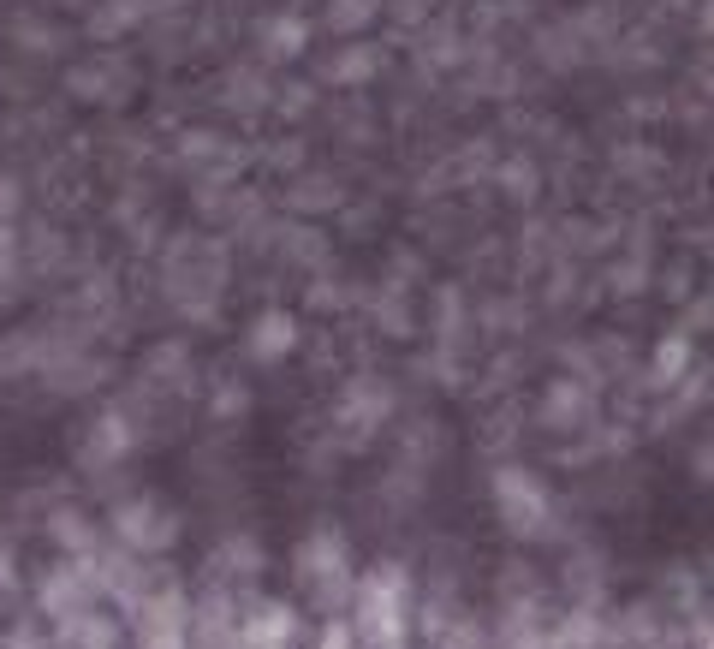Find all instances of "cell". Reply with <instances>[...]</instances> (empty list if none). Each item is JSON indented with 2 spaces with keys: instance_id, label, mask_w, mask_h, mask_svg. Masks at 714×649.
Instances as JSON below:
<instances>
[{
  "instance_id": "1",
  "label": "cell",
  "mask_w": 714,
  "mask_h": 649,
  "mask_svg": "<svg viewBox=\"0 0 714 649\" xmlns=\"http://www.w3.org/2000/svg\"><path fill=\"white\" fill-rule=\"evenodd\" d=\"M286 340H292V328H286V322H280V316H274V322H268V328H256V334H250V346H256V352H262V358H268V352H286Z\"/></svg>"
},
{
  "instance_id": "2",
  "label": "cell",
  "mask_w": 714,
  "mask_h": 649,
  "mask_svg": "<svg viewBox=\"0 0 714 649\" xmlns=\"http://www.w3.org/2000/svg\"><path fill=\"white\" fill-rule=\"evenodd\" d=\"M328 649H346V632H328Z\"/></svg>"
}]
</instances>
